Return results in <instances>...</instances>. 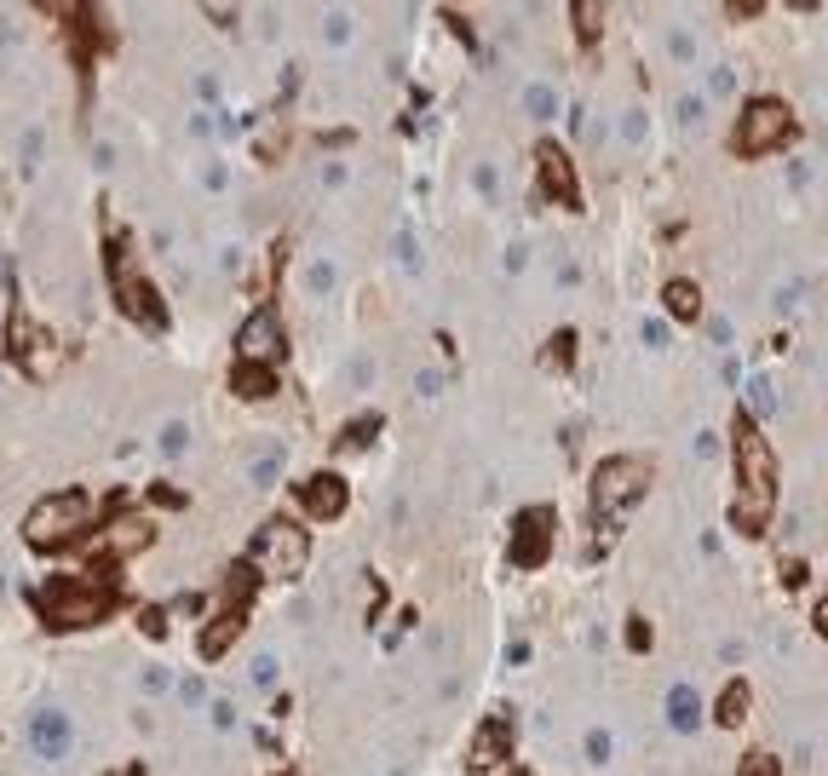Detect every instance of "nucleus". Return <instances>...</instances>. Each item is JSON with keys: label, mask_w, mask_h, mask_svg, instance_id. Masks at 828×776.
<instances>
[{"label": "nucleus", "mask_w": 828, "mask_h": 776, "mask_svg": "<svg viewBox=\"0 0 828 776\" xmlns=\"http://www.w3.org/2000/svg\"><path fill=\"white\" fill-rule=\"evenodd\" d=\"M771 506H777V455L765 432L754 426V414H736V501H731V518L736 529H759L771 524Z\"/></svg>", "instance_id": "nucleus-1"}, {"label": "nucleus", "mask_w": 828, "mask_h": 776, "mask_svg": "<svg viewBox=\"0 0 828 776\" xmlns=\"http://www.w3.org/2000/svg\"><path fill=\"white\" fill-rule=\"evenodd\" d=\"M115 610L110 575H52L41 587V621L46 627H92Z\"/></svg>", "instance_id": "nucleus-2"}, {"label": "nucleus", "mask_w": 828, "mask_h": 776, "mask_svg": "<svg viewBox=\"0 0 828 776\" xmlns=\"http://www.w3.org/2000/svg\"><path fill=\"white\" fill-rule=\"evenodd\" d=\"M92 501L81 495V489H58V495H46L35 512H29V524H23V541L41 552H58V547H75L81 535H92Z\"/></svg>", "instance_id": "nucleus-3"}, {"label": "nucleus", "mask_w": 828, "mask_h": 776, "mask_svg": "<svg viewBox=\"0 0 828 776\" xmlns=\"http://www.w3.org/2000/svg\"><path fill=\"white\" fill-rule=\"evenodd\" d=\"M253 593H259V570H253L248 558L242 564H230L225 575V593H219V610H213V621L202 627V662H219L230 644L242 639V627H248V610H253Z\"/></svg>", "instance_id": "nucleus-4"}, {"label": "nucleus", "mask_w": 828, "mask_h": 776, "mask_svg": "<svg viewBox=\"0 0 828 776\" xmlns=\"http://www.w3.org/2000/svg\"><path fill=\"white\" fill-rule=\"evenodd\" d=\"M259 575H276V581H294V575H305V564H311V535H305V524H294V518H265L259 524V535H253V558H248Z\"/></svg>", "instance_id": "nucleus-5"}, {"label": "nucleus", "mask_w": 828, "mask_h": 776, "mask_svg": "<svg viewBox=\"0 0 828 776\" xmlns=\"http://www.w3.org/2000/svg\"><path fill=\"white\" fill-rule=\"evenodd\" d=\"M110 282H115V305L127 311V322H138L144 334H167V305L156 299V282H150L144 271H133L127 242L110 248Z\"/></svg>", "instance_id": "nucleus-6"}, {"label": "nucleus", "mask_w": 828, "mask_h": 776, "mask_svg": "<svg viewBox=\"0 0 828 776\" xmlns=\"http://www.w3.org/2000/svg\"><path fill=\"white\" fill-rule=\"evenodd\" d=\"M6 357L29 374V380H52L58 374V345L41 322H29L23 299H12V322H6Z\"/></svg>", "instance_id": "nucleus-7"}, {"label": "nucleus", "mask_w": 828, "mask_h": 776, "mask_svg": "<svg viewBox=\"0 0 828 776\" xmlns=\"http://www.w3.org/2000/svg\"><path fill=\"white\" fill-rule=\"evenodd\" d=\"M788 127H794V110H788L782 98H754L748 110L736 115L731 150H742V156H765V150H777L782 138H788Z\"/></svg>", "instance_id": "nucleus-8"}, {"label": "nucleus", "mask_w": 828, "mask_h": 776, "mask_svg": "<svg viewBox=\"0 0 828 776\" xmlns=\"http://www.w3.org/2000/svg\"><path fill=\"white\" fill-rule=\"evenodd\" d=\"M644 483H650L644 460H633V455L598 460V472H593V518H616V512H627V506L644 495Z\"/></svg>", "instance_id": "nucleus-9"}, {"label": "nucleus", "mask_w": 828, "mask_h": 776, "mask_svg": "<svg viewBox=\"0 0 828 776\" xmlns=\"http://www.w3.org/2000/svg\"><path fill=\"white\" fill-rule=\"evenodd\" d=\"M276 351H282V322H276V311H253L242 322V334H236V363H276Z\"/></svg>", "instance_id": "nucleus-10"}, {"label": "nucleus", "mask_w": 828, "mask_h": 776, "mask_svg": "<svg viewBox=\"0 0 828 776\" xmlns=\"http://www.w3.org/2000/svg\"><path fill=\"white\" fill-rule=\"evenodd\" d=\"M547 547H552V512L547 506H529L524 518H518V529H512V564L535 570L547 558Z\"/></svg>", "instance_id": "nucleus-11"}, {"label": "nucleus", "mask_w": 828, "mask_h": 776, "mask_svg": "<svg viewBox=\"0 0 828 776\" xmlns=\"http://www.w3.org/2000/svg\"><path fill=\"white\" fill-rule=\"evenodd\" d=\"M299 501H305V512L317 518V524H334L345 512V478L340 472H317V478L299 483Z\"/></svg>", "instance_id": "nucleus-12"}, {"label": "nucleus", "mask_w": 828, "mask_h": 776, "mask_svg": "<svg viewBox=\"0 0 828 776\" xmlns=\"http://www.w3.org/2000/svg\"><path fill=\"white\" fill-rule=\"evenodd\" d=\"M535 167H541V184H547L558 202H564V207H581V190H575V167H570V156H564L558 144H541V150H535Z\"/></svg>", "instance_id": "nucleus-13"}, {"label": "nucleus", "mask_w": 828, "mask_h": 776, "mask_svg": "<svg viewBox=\"0 0 828 776\" xmlns=\"http://www.w3.org/2000/svg\"><path fill=\"white\" fill-rule=\"evenodd\" d=\"M92 547L110 552V558H127V552L150 547V524H144V518H115V524H98V529H92Z\"/></svg>", "instance_id": "nucleus-14"}, {"label": "nucleus", "mask_w": 828, "mask_h": 776, "mask_svg": "<svg viewBox=\"0 0 828 776\" xmlns=\"http://www.w3.org/2000/svg\"><path fill=\"white\" fill-rule=\"evenodd\" d=\"M506 748H512V713H506V719H489V725L472 736V771L506 765Z\"/></svg>", "instance_id": "nucleus-15"}, {"label": "nucleus", "mask_w": 828, "mask_h": 776, "mask_svg": "<svg viewBox=\"0 0 828 776\" xmlns=\"http://www.w3.org/2000/svg\"><path fill=\"white\" fill-rule=\"evenodd\" d=\"M29 736H35V754H46V759H64V754H69V719H64L58 708L35 713Z\"/></svg>", "instance_id": "nucleus-16"}, {"label": "nucleus", "mask_w": 828, "mask_h": 776, "mask_svg": "<svg viewBox=\"0 0 828 776\" xmlns=\"http://www.w3.org/2000/svg\"><path fill=\"white\" fill-rule=\"evenodd\" d=\"M230 391L248 397V403L276 397V363H236V368H230Z\"/></svg>", "instance_id": "nucleus-17"}, {"label": "nucleus", "mask_w": 828, "mask_h": 776, "mask_svg": "<svg viewBox=\"0 0 828 776\" xmlns=\"http://www.w3.org/2000/svg\"><path fill=\"white\" fill-rule=\"evenodd\" d=\"M667 725H673L679 736L702 725V702H696V690H690V685H673V690H667Z\"/></svg>", "instance_id": "nucleus-18"}, {"label": "nucleus", "mask_w": 828, "mask_h": 776, "mask_svg": "<svg viewBox=\"0 0 828 776\" xmlns=\"http://www.w3.org/2000/svg\"><path fill=\"white\" fill-rule=\"evenodd\" d=\"M662 299H667V311H673V317H702V288H696V282H685V276H679V282H667L662 288Z\"/></svg>", "instance_id": "nucleus-19"}, {"label": "nucleus", "mask_w": 828, "mask_h": 776, "mask_svg": "<svg viewBox=\"0 0 828 776\" xmlns=\"http://www.w3.org/2000/svg\"><path fill=\"white\" fill-rule=\"evenodd\" d=\"M742 713H748V685L736 679V685H725V696H719V708H713V719H719V725H736Z\"/></svg>", "instance_id": "nucleus-20"}, {"label": "nucleus", "mask_w": 828, "mask_h": 776, "mask_svg": "<svg viewBox=\"0 0 828 776\" xmlns=\"http://www.w3.org/2000/svg\"><path fill=\"white\" fill-rule=\"evenodd\" d=\"M748 409H754V414H777V409H782L777 391H771V380H765V374H748Z\"/></svg>", "instance_id": "nucleus-21"}, {"label": "nucleus", "mask_w": 828, "mask_h": 776, "mask_svg": "<svg viewBox=\"0 0 828 776\" xmlns=\"http://www.w3.org/2000/svg\"><path fill=\"white\" fill-rule=\"evenodd\" d=\"M524 110L535 115V121H547V115L558 110V98H552V87H529V92H524Z\"/></svg>", "instance_id": "nucleus-22"}, {"label": "nucleus", "mask_w": 828, "mask_h": 776, "mask_svg": "<svg viewBox=\"0 0 828 776\" xmlns=\"http://www.w3.org/2000/svg\"><path fill=\"white\" fill-rule=\"evenodd\" d=\"M575 35H581V41H598V6L575 0Z\"/></svg>", "instance_id": "nucleus-23"}, {"label": "nucleus", "mask_w": 828, "mask_h": 776, "mask_svg": "<svg viewBox=\"0 0 828 776\" xmlns=\"http://www.w3.org/2000/svg\"><path fill=\"white\" fill-rule=\"evenodd\" d=\"M679 121H685V127H702V121H708V104H702L696 92H690V98H679Z\"/></svg>", "instance_id": "nucleus-24"}, {"label": "nucleus", "mask_w": 828, "mask_h": 776, "mask_svg": "<svg viewBox=\"0 0 828 776\" xmlns=\"http://www.w3.org/2000/svg\"><path fill=\"white\" fill-rule=\"evenodd\" d=\"M581 748H587V759H593V765H604V759H610V731H587V742H581Z\"/></svg>", "instance_id": "nucleus-25"}, {"label": "nucleus", "mask_w": 828, "mask_h": 776, "mask_svg": "<svg viewBox=\"0 0 828 776\" xmlns=\"http://www.w3.org/2000/svg\"><path fill=\"white\" fill-rule=\"evenodd\" d=\"M800 294H805V282H782V288H777V299H771V305H777L782 317H788V311H794V305H800Z\"/></svg>", "instance_id": "nucleus-26"}, {"label": "nucleus", "mask_w": 828, "mask_h": 776, "mask_svg": "<svg viewBox=\"0 0 828 776\" xmlns=\"http://www.w3.org/2000/svg\"><path fill=\"white\" fill-rule=\"evenodd\" d=\"M667 46H673V58H679V64H690V58H696V41H690L685 29H673V41H667Z\"/></svg>", "instance_id": "nucleus-27"}, {"label": "nucleus", "mask_w": 828, "mask_h": 776, "mask_svg": "<svg viewBox=\"0 0 828 776\" xmlns=\"http://www.w3.org/2000/svg\"><path fill=\"white\" fill-rule=\"evenodd\" d=\"M708 340L719 345V351H725V345H731V322H725V317H713V322H708Z\"/></svg>", "instance_id": "nucleus-28"}, {"label": "nucleus", "mask_w": 828, "mask_h": 776, "mask_svg": "<svg viewBox=\"0 0 828 776\" xmlns=\"http://www.w3.org/2000/svg\"><path fill=\"white\" fill-rule=\"evenodd\" d=\"M708 87L719 92V98H725V92H736V75H731L725 64H719V69H713V81H708Z\"/></svg>", "instance_id": "nucleus-29"}, {"label": "nucleus", "mask_w": 828, "mask_h": 776, "mask_svg": "<svg viewBox=\"0 0 828 776\" xmlns=\"http://www.w3.org/2000/svg\"><path fill=\"white\" fill-rule=\"evenodd\" d=\"M328 288H334V265H317L311 271V294H328Z\"/></svg>", "instance_id": "nucleus-30"}, {"label": "nucleus", "mask_w": 828, "mask_h": 776, "mask_svg": "<svg viewBox=\"0 0 828 776\" xmlns=\"http://www.w3.org/2000/svg\"><path fill=\"white\" fill-rule=\"evenodd\" d=\"M271 472H282V455H265L253 466V483H271Z\"/></svg>", "instance_id": "nucleus-31"}, {"label": "nucleus", "mask_w": 828, "mask_h": 776, "mask_svg": "<svg viewBox=\"0 0 828 776\" xmlns=\"http://www.w3.org/2000/svg\"><path fill=\"white\" fill-rule=\"evenodd\" d=\"M621 133H627V144H639V138H644V115L633 110V115H627V121H621Z\"/></svg>", "instance_id": "nucleus-32"}, {"label": "nucleus", "mask_w": 828, "mask_h": 776, "mask_svg": "<svg viewBox=\"0 0 828 776\" xmlns=\"http://www.w3.org/2000/svg\"><path fill=\"white\" fill-rule=\"evenodd\" d=\"M644 345H656V351H662V345H667V322H644Z\"/></svg>", "instance_id": "nucleus-33"}, {"label": "nucleus", "mask_w": 828, "mask_h": 776, "mask_svg": "<svg viewBox=\"0 0 828 776\" xmlns=\"http://www.w3.org/2000/svg\"><path fill=\"white\" fill-rule=\"evenodd\" d=\"M742 776H771V759H765V754H754V759H748V771H742Z\"/></svg>", "instance_id": "nucleus-34"}, {"label": "nucleus", "mask_w": 828, "mask_h": 776, "mask_svg": "<svg viewBox=\"0 0 828 776\" xmlns=\"http://www.w3.org/2000/svg\"><path fill=\"white\" fill-rule=\"evenodd\" d=\"M817 633H823V639H828V593L817 598Z\"/></svg>", "instance_id": "nucleus-35"}, {"label": "nucleus", "mask_w": 828, "mask_h": 776, "mask_svg": "<svg viewBox=\"0 0 828 776\" xmlns=\"http://www.w3.org/2000/svg\"><path fill=\"white\" fill-rule=\"evenodd\" d=\"M506 776H529V771H506Z\"/></svg>", "instance_id": "nucleus-36"}]
</instances>
